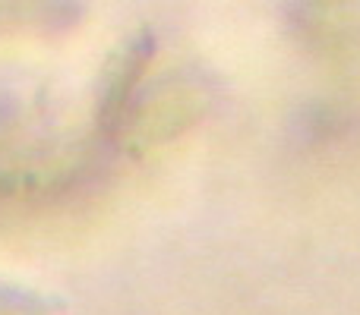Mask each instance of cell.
<instances>
[{"mask_svg": "<svg viewBox=\"0 0 360 315\" xmlns=\"http://www.w3.org/2000/svg\"><path fill=\"white\" fill-rule=\"evenodd\" d=\"M79 0H0V35H63L82 22Z\"/></svg>", "mask_w": 360, "mask_h": 315, "instance_id": "obj_4", "label": "cell"}, {"mask_svg": "<svg viewBox=\"0 0 360 315\" xmlns=\"http://www.w3.org/2000/svg\"><path fill=\"white\" fill-rule=\"evenodd\" d=\"M205 107H209V98L196 79H168L152 86V92H143L139 86L124 114L117 139L130 142L133 149L165 142L184 126H190Z\"/></svg>", "mask_w": 360, "mask_h": 315, "instance_id": "obj_2", "label": "cell"}, {"mask_svg": "<svg viewBox=\"0 0 360 315\" xmlns=\"http://www.w3.org/2000/svg\"><path fill=\"white\" fill-rule=\"evenodd\" d=\"M95 142H60L32 111L0 105V202L63 192L95 167Z\"/></svg>", "mask_w": 360, "mask_h": 315, "instance_id": "obj_1", "label": "cell"}, {"mask_svg": "<svg viewBox=\"0 0 360 315\" xmlns=\"http://www.w3.org/2000/svg\"><path fill=\"white\" fill-rule=\"evenodd\" d=\"M57 312H60V300L38 293L32 287L0 281V315H57Z\"/></svg>", "mask_w": 360, "mask_h": 315, "instance_id": "obj_5", "label": "cell"}, {"mask_svg": "<svg viewBox=\"0 0 360 315\" xmlns=\"http://www.w3.org/2000/svg\"><path fill=\"white\" fill-rule=\"evenodd\" d=\"M288 19L316 51L345 48L360 32V0H291Z\"/></svg>", "mask_w": 360, "mask_h": 315, "instance_id": "obj_3", "label": "cell"}]
</instances>
